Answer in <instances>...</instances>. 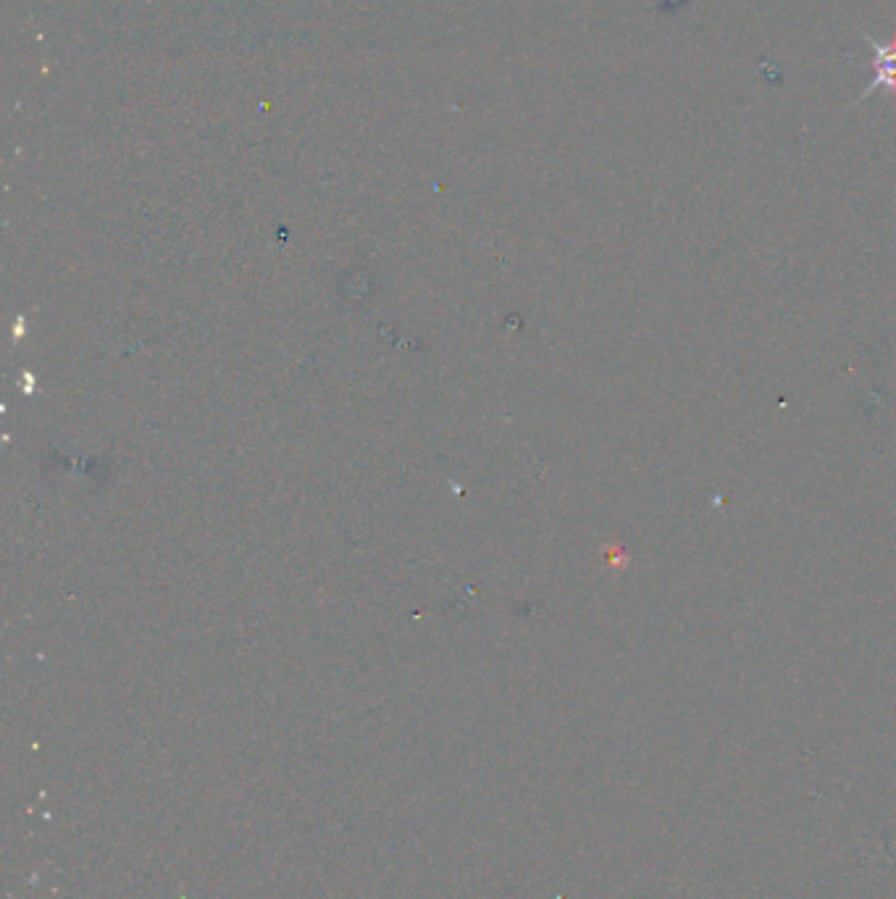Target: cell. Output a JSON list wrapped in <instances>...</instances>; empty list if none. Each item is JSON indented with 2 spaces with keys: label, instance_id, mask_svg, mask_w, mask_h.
Masks as SVG:
<instances>
[{
  "label": "cell",
  "instance_id": "obj_1",
  "mask_svg": "<svg viewBox=\"0 0 896 899\" xmlns=\"http://www.w3.org/2000/svg\"><path fill=\"white\" fill-rule=\"evenodd\" d=\"M862 37H865V43H868L870 50L875 53V58H873V64H870V69H873V79H870V85L865 87V93L860 95V100H865L870 93H875V90H886V93L896 95V37L886 45L875 43L870 35H862Z\"/></svg>",
  "mask_w": 896,
  "mask_h": 899
}]
</instances>
